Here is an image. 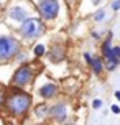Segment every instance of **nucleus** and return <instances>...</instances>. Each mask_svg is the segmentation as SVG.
I'll return each instance as SVG.
<instances>
[{"mask_svg": "<svg viewBox=\"0 0 120 125\" xmlns=\"http://www.w3.org/2000/svg\"><path fill=\"white\" fill-rule=\"evenodd\" d=\"M31 102H33V99L30 94H26L15 87L10 91V94H7L5 105L3 107L13 117H25L28 114V110L31 109Z\"/></svg>", "mask_w": 120, "mask_h": 125, "instance_id": "1", "label": "nucleus"}, {"mask_svg": "<svg viewBox=\"0 0 120 125\" xmlns=\"http://www.w3.org/2000/svg\"><path fill=\"white\" fill-rule=\"evenodd\" d=\"M21 50V44L13 36H0V61H8L15 58Z\"/></svg>", "mask_w": 120, "mask_h": 125, "instance_id": "2", "label": "nucleus"}, {"mask_svg": "<svg viewBox=\"0 0 120 125\" xmlns=\"http://www.w3.org/2000/svg\"><path fill=\"white\" fill-rule=\"evenodd\" d=\"M35 79V69H33L31 64H23L20 66L15 73H13V77H12V86L17 89H21V87H26L30 86Z\"/></svg>", "mask_w": 120, "mask_h": 125, "instance_id": "3", "label": "nucleus"}, {"mask_svg": "<svg viewBox=\"0 0 120 125\" xmlns=\"http://www.w3.org/2000/svg\"><path fill=\"white\" fill-rule=\"evenodd\" d=\"M21 35L28 40H35V38L41 36L44 33V23L40 18H26L23 23H21Z\"/></svg>", "mask_w": 120, "mask_h": 125, "instance_id": "4", "label": "nucleus"}, {"mask_svg": "<svg viewBox=\"0 0 120 125\" xmlns=\"http://www.w3.org/2000/svg\"><path fill=\"white\" fill-rule=\"evenodd\" d=\"M38 12L43 20H54L59 13V3L58 0H40Z\"/></svg>", "mask_w": 120, "mask_h": 125, "instance_id": "5", "label": "nucleus"}, {"mask_svg": "<svg viewBox=\"0 0 120 125\" xmlns=\"http://www.w3.org/2000/svg\"><path fill=\"white\" fill-rule=\"evenodd\" d=\"M102 54L105 58V66H107V69L109 71H114L117 68V64H119V59L115 56L114 48L110 46V36L105 40V43L102 44Z\"/></svg>", "mask_w": 120, "mask_h": 125, "instance_id": "6", "label": "nucleus"}, {"mask_svg": "<svg viewBox=\"0 0 120 125\" xmlns=\"http://www.w3.org/2000/svg\"><path fill=\"white\" fill-rule=\"evenodd\" d=\"M50 117L58 120V122L66 120V117H68V107H66V104L58 102V104H54L53 107H50Z\"/></svg>", "mask_w": 120, "mask_h": 125, "instance_id": "7", "label": "nucleus"}, {"mask_svg": "<svg viewBox=\"0 0 120 125\" xmlns=\"http://www.w3.org/2000/svg\"><path fill=\"white\" fill-rule=\"evenodd\" d=\"M58 92H59V89H58L56 84H53V82H48V84H44L43 87L40 89V95L43 97V99H53V97H56Z\"/></svg>", "mask_w": 120, "mask_h": 125, "instance_id": "8", "label": "nucleus"}, {"mask_svg": "<svg viewBox=\"0 0 120 125\" xmlns=\"http://www.w3.org/2000/svg\"><path fill=\"white\" fill-rule=\"evenodd\" d=\"M10 17H12L13 20H17V21H25L26 20V12L21 8V7H15V8H12L10 10Z\"/></svg>", "mask_w": 120, "mask_h": 125, "instance_id": "9", "label": "nucleus"}, {"mask_svg": "<svg viewBox=\"0 0 120 125\" xmlns=\"http://www.w3.org/2000/svg\"><path fill=\"white\" fill-rule=\"evenodd\" d=\"M90 68H92V71H94L95 74H102V71H104V61H102V58H99V56H92Z\"/></svg>", "mask_w": 120, "mask_h": 125, "instance_id": "10", "label": "nucleus"}, {"mask_svg": "<svg viewBox=\"0 0 120 125\" xmlns=\"http://www.w3.org/2000/svg\"><path fill=\"white\" fill-rule=\"evenodd\" d=\"M50 58H51V61H61V59L64 58V50L61 48V46H56V48H51Z\"/></svg>", "mask_w": 120, "mask_h": 125, "instance_id": "11", "label": "nucleus"}, {"mask_svg": "<svg viewBox=\"0 0 120 125\" xmlns=\"http://www.w3.org/2000/svg\"><path fill=\"white\" fill-rule=\"evenodd\" d=\"M35 114H36L38 117H46V115H50V109L46 107V104H41V105H38V107H36Z\"/></svg>", "mask_w": 120, "mask_h": 125, "instance_id": "12", "label": "nucleus"}, {"mask_svg": "<svg viewBox=\"0 0 120 125\" xmlns=\"http://www.w3.org/2000/svg\"><path fill=\"white\" fill-rule=\"evenodd\" d=\"M44 51H46V48H44L43 44H36V46H35V54H36V56H43L44 54Z\"/></svg>", "mask_w": 120, "mask_h": 125, "instance_id": "13", "label": "nucleus"}, {"mask_svg": "<svg viewBox=\"0 0 120 125\" xmlns=\"http://www.w3.org/2000/svg\"><path fill=\"white\" fill-rule=\"evenodd\" d=\"M5 99H7V94L3 91V87H0V109L5 105Z\"/></svg>", "mask_w": 120, "mask_h": 125, "instance_id": "14", "label": "nucleus"}, {"mask_svg": "<svg viewBox=\"0 0 120 125\" xmlns=\"http://www.w3.org/2000/svg\"><path fill=\"white\" fill-rule=\"evenodd\" d=\"M104 17H105V12H104V10H100V12H97V13H95V17H94V18L97 20V21H100V20H104Z\"/></svg>", "mask_w": 120, "mask_h": 125, "instance_id": "15", "label": "nucleus"}, {"mask_svg": "<svg viewBox=\"0 0 120 125\" xmlns=\"http://www.w3.org/2000/svg\"><path fill=\"white\" fill-rule=\"evenodd\" d=\"M100 105H102V100L100 99H95L94 102H92V107H94V109H100Z\"/></svg>", "mask_w": 120, "mask_h": 125, "instance_id": "16", "label": "nucleus"}, {"mask_svg": "<svg viewBox=\"0 0 120 125\" xmlns=\"http://www.w3.org/2000/svg\"><path fill=\"white\" fill-rule=\"evenodd\" d=\"M112 8H114V10H119L120 8V0H115L114 3H112Z\"/></svg>", "mask_w": 120, "mask_h": 125, "instance_id": "17", "label": "nucleus"}, {"mask_svg": "<svg viewBox=\"0 0 120 125\" xmlns=\"http://www.w3.org/2000/svg\"><path fill=\"white\" fill-rule=\"evenodd\" d=\"M114 51H115V56H117V59L120 61V46H115Z\"/></svg>", "mask_w": 120, "mask_h": 125, "instance_id": "18", "label": "nucleus"}, {"mask_svg": "<svg viewBox=\"0 0 120 125\" xmlns=\"http://www.w3.org/2000/svg\"><path fill=\"white\" fill-rule=\"evenodd\" d=\"M112 112L114 114H120V107L119 105H112Z\"/></svg>", "mask_w": 120, "mask_h": 125, "instance_id": "19", "label": "nucleus"}, {"mask_svg": "<svg viewBox=\"0 0 120 125\" xmlns=\"http://www.w3.org/2000/svg\"><path fill=\"white\" fill-rule=\"evenodd\" d=\"M84 58H86V61H87L89 64H90V61H92V56H90L89 53H86V54H84Z\"/></svg>", "mask_w": 120, "mask_h": 125, "instance_id": "20", "label": "nucleus"}, {"mask_svg": "<svg viewBox=\"0 0 120 125\" xmlns=\"http://www.w3.org/2000/svg\"><path fill=\"white\" fill-rule=\"evenodd\" d=\"M115 97H117V99L120 100V91H117V92H115Z\"/></svg>", "mask_w": 120, "mask_h": 125, "instance_id": "21", "label": "nucleus"}, {"mask_svg": "<svg viewBox=\"0 0 120 125\" xmlns=\"http://www.w3.org/2000/svg\"><path fill=\"white\" fill-rule=\"evenodd\" d=\"M90 2H92V3H94V5H97V3H99V2H100V0H90Z\"/></svg>", "mask_w": 120, "mask_h": 125, "instance_id": "22", "label": "nucleus"}, {"mask_svg": "<svg viewBox=\"0 0 120 125\" xmlns=\"http://www.w3.org/2000/svg\"><path fill=\"white\" fill-rule=\"evenodd\" d=\"M36 125H43V124H36Z\"/></svg>", "mask_w": 120, "mask_h": 125, "instance_id": "23", "label": "nucleus"}]
</instances>
